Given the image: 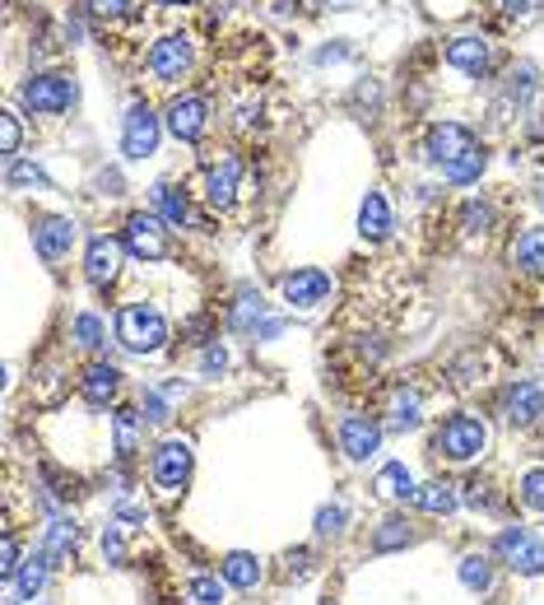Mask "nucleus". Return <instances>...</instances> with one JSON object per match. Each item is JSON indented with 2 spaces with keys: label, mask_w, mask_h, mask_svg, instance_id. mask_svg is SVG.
Instances as JSON below:
<instances>
[{
  "label": "nucleus",
  "mask_w": 544,
  "mask_h": 605,
  "mask_svg": "<svg viewBox=\"0 0 544 605\" xmlns=\"http://www.w3.org/2000/svg\"><path fill=\"white\" fill-rule=\"evenodd\" d=\"M75 238H80V228H75V219H66V215H38L33 219V252L47 261V266L66 261Z\"/></svg>",
  "instance_id": "nucleus-9"
},
{
  "label": "nucleus",
  "mask_w": 544,
  "mask_h": 605,
  "mask_svg": "<svg viewBox=\"0 0 544 605\" xmlns=\"http://www.w3.org/2000/svg\"><path fill=\"white\" fill-rule=\"evenodd\" d=\"M540 205H544V196H540Z\"/></svg>",
  "instance_id": "nucleus-47"
},
{
  "label": "nucleus",
  "mask_w": 544,
  "mask_h": 605,
  "mask_svg": "<svg viewBox=\"0 0 544 605\" xmlns=\"http://www.w3.org/2000/svg\"><path fill=\"white\" fill-rule=\"evenodd\" d=\"M471 149H475V136L461 121H437V126H428V136H424V154L437 168L456 164L461 154H471Z\"/></svg>",
  "instance_id": "nucleus-10"
},
{
  "label": "nucleus",
  "mask_w": 544,
  "mask_h": 605,
  "mask_svg": "<svg viewBox=\"0 0 544 605\" xmlns=\"http://www.w3.org/2000/svg\"><path fill=\"white\" fill-rule=\"evenodd\" d=\"M461 224L471 228V233L494 228V205H488V201H465V209H461Z\"/></svg>",
  "instance_id": "nucleus-38"
},
{
  "label": "nucleus",
  "mask_w": 544,
  "mask_h": 605,
  "mask_svg": "<svg viewBox=\"0 0 544 605\" xmlns=\"http://www.w3.org/2000/svg\"><path fill=\"white\" fill-rule=\"evenodd\" d=\"M386 429H396V433L419 429V391H409V387L392 391V419H386Z\"/></svg>",
  "instance_id": "nucleus-27"
},
{
  "label": "nucleus",
  "mask_w": 544,
  "mask_h": 605,
  "mask_svg": "<svg viewBox=\"0 0 544 605\" xmlns=\"http://www.w3.org/2000/svg\"><path fill=\"white\" fill-rule=\"evenodd\" d=\"M159 136H164V117L154 113L149 103H136L121 121V154L126 159H149V154L159 149Z\"/></svg>",
  "instance_id": "nucleus-6"
},
{
  "label": "nucleus",
  "mask_w": 544,
  "mask_h": 605,
  "mask_svg": "<svg viewBox=\"0 0 544 605\" xmlns=\"http://www.w3.org/2000/svg\"><path fill=\"white\" fill-rule=\"evenodd\" d=\"M75 540H80V526H75V517H51L47 536H42V555L51 559V568H61L70 559Z\"/></svg>",
  "instance_id": "nucleus-23"
},
{
  "label": "nucleus",
  "mask_w": 544,
  "mask_h": 605,
  "mask_svg": "<svg viewBox=\"0 0 544 605\" xmlns=\"http://www.w3.org/2000/svg\"><path fill=\"white\" fill-rule=\"evenodd\" d=\"M447 66L465 70V75H479L488 66V42L479 33H461L447 42Z\"/></svg>",
  "instance_id": "nucleus-22"
},
{
  "label": "nucleus",
  "mask_w": 544,
  "mask_h": 605,
  "mask_svg": "<svg viewBox=\"0 0 544 605\" xmlns=\"http://www.w3.org/2000/svg\"><path fill=\"white\" fill-rule=\"evenodd\" d=\"M29 605H33V601H29Z\"/></svg>",
  "instance_id": "nucleus-48"
},
{
  "label": "nucleus",
  "mask_w": 544,
  "mask_h": 605,
  "mask_svg": "<svg viewBox=\"0 0 544 605\" xmlns=\"http://www.w3.org/2000/svg\"><path fill=\"white\" fill-rule=\"evenodd\" d=\"M405 545H414V531L400 517H386L373 531V555H392V549H405Z\"/></svg>",
  "instance_id": "nucleus-30"
},
{
  "label": "nucleus",
  "mask_w": 544,
  "mask_h": 605,
  "mask_svg": "<svg viewBox=\"0 0 544 605\" xmlns=\"http://www.w3.org/2000/svg\"><path fill=\"white\" fill-rule=\"evenodd\" d=\"M102 555H108V564H126V540H121L117 526L102 531Z\"/></svg>",
  "instance_id": "nucleus-43"
},
{
  "label": "nucleus",
  "mask_w": 544,
  "mask_h": 605,
  "mask_svg": "<svg viewBox=\"0 0 544 605\" xmlns=\"http://www.w3.org/2000/svg\"><path fill=\"white\" fill-rule=\"evenodd\" d=\"M80 391H85V401H89L93 410H102V406H112V401L121 397V373H117L112 363H89Z\"/></svg>",
  "instance_id": "nucleus-17"
},
{
  "label": "nucleus",
  "mask_w": 544,
  "mask_h": 605,
  "mask_svg": "<svg viewBox=\"0 0 544 605\" xmlns=\"http://www.w3.org/2000/svg\"><path fill=\"white\" fill-rule=\"evenodd\" d=\"M507 10H512V14H531L535 0H507Z\"/></svg>",
  "instance_id": "nucleus-45"
},
{
  "label": "nucleus",
  "mask_w": 544,
  "mask_h": 605,
  "mask_svg": "<svg viewBox=\"0 0 544 605\" xmlns=\"http://www.w3.org/2000/svg\"><path fill=\"white\" fill-rule=\"evenodd\" d=\"M224 368H228V350L219 345V340H210V345H205V354H200V373H205V378H219Z\"/></svg>",
  "instance_id": "nucleus-40"
},
{
  "label": "nucleus",
  "mask_w": 544,
  "mask_h": 605,
  "mask_svg": "<svg viewBox=\"0 0 544 605\" xmlns=\"http://www.w3.org/2000/svg\"><path fill=\"white\" fill-rule=\"evenodd\" d=\"M512 261H516V266H522L526 275H544V224H540V228H526L522 238H516Z\"/></svg>",
  "instance_id": "nucleus-26"
},
{
  "label": "nucleus",
  "mask_w": 544,
  "mask_h": 605,
  "mask_svg": "<svg viewBox=\"0 0 544 605\" xmlns=\"http://www.w3.org/2000/svg\"><path fill=\"white\" fill-rule=\"evenodd\" d=\"M19 568H23V549L14 536H6V549H0V573H6V583H14Z\"/></svg>",
  "instance_id": "nucleus-41"
},
{
  "label": "nucleus",
  "mask_w": 544,
  "mask_h": 605,
  "mask_svg": "<svg viewBox=\"0 0 544 605\" xmlns=\"http://www.w3.org/2000/svg\"><path fill=\"white\" fill-rule=\"evenodd\" d=\"M279 294H284V303H289V308L313 312V308H322V303L335 294V280H330L322 266H303V271H289V275H284Z\"/></svg>",
  "instance_id": "nucleus-8"
},
{
  "label": "nucleus",
  "mask_w": 544,
  "mask_h": 605,
  "mask_svg": "<svg viewBox=\"0 0 544 605\" xmlns=\"http://www.w3.org/2000/svg\"><path fill=\"white\" fill-rule=\"evenodd\" d=\"M456 577H461V587L465 592H488V587H494V559H488V555H465L461 564H456Z\"/></svg>",
  "instance_id": "nucleus-28"
},
{
  "label": "nucleus",
  "mask_w": 544,
  "mask_h": 605,
  "mask_svg": "<svg viewBox=\"0 0 544 605\" xmlns=\"http://www.w3.org/2000/svg\"><path fill=\"white\" fill-rule=\"evenodd\" d=\"M70 340L80 350H102L108 345V326H102V318H93V312H80V318L70 322Z\"/></svg>",
  "instance_id": "nucleus-31"
},
{
  "label": "nucleus",
  "mask_w": 544,
  "mask_h": 605,
  "mask_svg": "<svg viewBox=\"0 0 544 605\" xmlns=\"http://www.w3.org/2000/svg\"><path fill=\"white\" fill-rule=\"evenodd\" d=\"M19 140H23V130H19L14 113H0V154H6V159H14V154H19Z\"/></svg>",
  "instance_id": "nucleus-39"
},
{
  "label": "nucleus",
  "mask_w": 544,
  "mask_h": 605,
  "mask_svg": "<svg viewBox=\"0 0 544 605\" xmlns=\"http://www.w3.org/2000/svg\"><path fill=\"white\" fill-rule=\"evenodd\" d=\"M187 596L196 601V605H224V596H228V583L219 573H196L191 583H187Z\"/></svg>",
  "instance_id": "nucleus-33"
},
{
  "label": "nucleus",
  "mask_w": 544,
  "mask_h": 605,
  "mask_svg": "<svg viewBox=\"0 0 544 605\" xmlns=\"http://www.w3.org/2000/svg\"><path fill=\"white\" fill-rule=\"evenodd\" d=\"M484 447H488V425H484V419H475V414H452L433 433V457L456 461V466L479 461Z\"/></svg>",
  "instance_id": "nucleus-1"
},
{
  "label": "nucleus",
  "mask_w": 544,
  "mask_h": 605,
  "mask_svg": "<svg viewBox=\"0 0 544 605\" xmlns=\"http://www.w3.org/2000/svg\"><path fill=\"white\" fill-rule=\"evenodd\" d=\"M219 577H224L228 587L251 592V587L266 577V568H261V559H256V555H247V549H233V555L219 559Z\"/></svg>",
  "instance_id": "nucleus-20"
},
{
  "label": "nucleus",
  "mask_w": 544,
  "mask_h": 605,
  "mask_svg": "<svg viewBox=\"0 0 544 605\" xmlns=\"http://www.w3.org/2000/svg\"><path fill=\"white\" fill-rule=\"evenodd\" d=\"M191 466H196V447L187 438H168L159 452H154L149 476H154V485H159L164 494H177V489H187Z\"/></svg>",
  "instance_id": "nucleus-5"
},
{
  "label": "nucleus",
  "mask_w": 544,
  "mask_h": 605,
  "mask_svg": "<svg viewBox=\"0 0 544 605\" xmlns=\"http://www.w3.org/2000/svg\"><path fill=\"white\" fill-rule=\"evenodd\" d=\"M414 508L428 513V517H452V513L461 508V494H456V485H447V480H433V485L414 489Z\"/></svg>",
  "instance_id": "nucleus-24"
},
{
  "label": "nucleus",
  "mask_w": 544,
  "mask_h": 605,
  "mask_svg": "<svg viewBox=\"0 0 544 605\" xmlns=\"http://www.w3.org/2000/svg\"><path fill=\"white\" fill-rule=\"evenodd\" d=\"M307 573V549H298V555H289V577H303Z\"/></svg>",
  "instance_id": "nucleus-44"
},
{
  "label": "nucleus",
  "mask_w": 544,
  "mask_h": 605,
  "mask_svg": "<svg viewBox=\"0 0 544 605\" xmlns=\"http://www.w3.org/2000/svg\"><path fill=\"white\" fill-rule=\"evenodd\" d=\"M261 312H266L261 294H243V299H238V308H233V326H238V331L261 326Z\"/></svg>",
  "instance_id": "nucleus-37"
},
{
  "label": "nucleus",
  "mask_w": 544,
  "mask_h": 605,
  "mask_svg": "<svg viewBox=\"0 0 544 605\" xmlns=\"http://www.w3.org/2000/svg\"><path fill=\"white\" fill-rule=\"evenodd\" d=\"M414 489H419V485H414L405 461H386L373 476V494L386 498V504H405V498H414Z\"/></svg>",
  "instance_id": "nucleus-19"
},
{
  "label": "nucleus",
  "mask_w": 544,
  "mask_h": 605,
  "mask_svg": "<svg viewBox=\"0 0 544 605\" xmlns=\"http://www.w3.org/2000/svg\"><path fill=\"white\" fill-rule=\"evenodd\" d=\"M540 414H544V391L535 382H512L503 391V419H507V425L526 429V425H535Z\"/></svg>",
  "instance_id": "nucleus-15"
},
{
  "label": "nucleus",
  "mask_w": 544,
  "mask_h": 605,
  "mask_svg": "<svg viewBox=\"0 0 544 605\" xmlns=\"http://www.w3.org/2000/svg\"><path fill=\"white\" fill-rule=\"evenodd\" d=\"M121 243L117 238H108V233H98V238H89V247H85V275H89V284L93 289H108L112 280H117V271H121Z\"/></svg>",
  "instance_id": "nucleus-14"
},
{
  "label": "nucleus",
  "mask_w": 544,
  "mask_h": 605,
  "mask_svg": "<svg viewBox=\"0 0 544 605\" xmlns=\"http://www.w3.org/2000/svg\"><path fill=\"white\" fill-rule=\"evenodd\" d=\"M382 447V425L368 414H345L340 419V452L349 461H373Z\"/></svg>",
  "instance_id": "nucleus-12"
},
{
  "label": "nucleus",
  "mask_w": 544,
  "mask_h": 605,
  "mask_svg": "<svg viewBox=\"0 0 544 605\" xmlns=\"http://www.w3.org/2000/svg\"><path fill=\"white\" fill-rule=\"evenodd\" d=\"M121 247L136 261H145V266L164 261L168 256V219L164 215H131L126 219V233H121Z\"/></svg>",
  "instance_id": "nucleus-4"
},
{
  "label": "nucleus",
  "mask_w": 544,
  "mask_h": 605,
  "mask_svg": "<svg viewBox=\"0 0 544 605\" xmlns=\"http://www.w3.org/2000/svg\"><path fill=\"white\" fill-rule=\"evenodd\" d=\"M177 391H181V387H149V391H145V419H149V425H168Z\"/></svg>",
  "instance_id": "nucleus-35"
},
{
  "label": "nucleus",
  "mask_w": 544,
  "mask_h": 605,
  "mask_svg": "<svg viewBox=\"0 0 544 605\" xmlns=\"http://www.w3.org/2000/svg\"><path fill=\"white\" fill-rule=\"evenodd\" d=\"M164 6H191V0H164Z\"/></svg>",
  "instance_id": "nucleus-46"
},
{
  "label": "nucleus",
  "mask_w": 544,
  "mask_h": 605,
  "mask_svg": "<svg viewBox=\"0 0 544 605\" xmlns=\"http://www.w3.org/2000/svg\"><path fill=\"white\" fill-rule=\"evenodd\" d=\"M358 233H363L368 243H382L386 233H392V205H386L382 192L363 196V205H358Z\"/></svg>",
  "instance_id": "nucleus-21"
},
{
  "label": "nucleus",
  "mask_w": 544,
  "mask_h": 605,
  "mask_svg": "<svg viewBox=\"0 0 544 605\" xmlns=\"http://www.w3.org/2000/svg\"><path fill=\"white\" fill-rule=\"evenodd\" d=\"M516 494H522V504H526L531 513H540V517H544V466L526 470L522 485H516Z\"/></svg>",
  "instance_id": "nucleus-36"
},
{
  "label": "nucleus",
  "mask_w": 544,
  "mask_h": 605,
  "mask_svg": "<svg viewBox=\"0 0 544 605\" xmlns=\"http://www.w3.org/2000/svg\"><path fill=\"white\" fill-rule=\"evenodd\" d=\"M117 340L131 354H159L168 340V318L154 303H126L117 312Z\"/></svg>",
  "instance_id": "nucleus-2"
},
{
  "label": "nucleus",
  "mask_w": 544,
  "mask_h": 605,
  "mask_svg": "<svg viewBox=\"0 0 544 605\" xmlns=\"http://www.w3.org/2000/svg\"><path fill=\"white\" fill-rule=\"evenodd\" d=\"M238 187H243V164L233 159H219L210 168V182H205V201H210L215 209H233V201H238Z\"/></svg>",
  "instance_id": "nucleus-16"
},
{
  "label": "nucleus",
  "mask_w": 544,
  "mask_h": 605,
  "mask_svg": "<svg viewBox=\"0 0 544 605\" xmlns=\"http://www.w3.org/2000/svg\"><path fill=\"white\" fill-rule=\"evenodd\" d=\"M345 526H349V508H345V504H326V508H317V517H313L317 540H340Z\"/></svg>",
  "instance_id": "nucleus-32"
},
{
  "label": "nucleus",
  "mask_w": 544,
  "mask_h": 605,
  "mask_svg": "<svg viewBox=\"0 0 544 605\" xmlns=\"http://www.w3.org/2000/svg\"><path fill=\"white\" fill-rule=\"evenodd\" d=\"M47 573H51V559L38 549L33 559H23V568L14 573V583H10V587H14L23 601H38V596H42V587H47Z\"/></svg>",
  "instance_id": "nucleus-25"
},
{
  "label": "nucleus",
  "mask_w": 544,
  "mask_h": 605,
  "mask_svg": "<svg viewBox=\"0 0 544 605\" xmlns=\"http://www.w3.org/2000/svg\"><path fill=\"white\" fill-rule=\"evenodd\" d=\"M187 70H191V42H187V38L168 33V38L154 42V51H149V75H154V80L172 85V80H181Z\"/></svg>",
  "instance_id": "nucleus-11"
},
{
  "label": "nucleus",
  "mask_w": 544,
  "mask_h": 605,
  "mask_svg": "<svg viewBox=\"0 0 544 605\" xmlns=\"http://www.w3.org/2000/svg\"><path fill=\"white\" fill-rule=\"evenodd\" d=\"M19 98H23V108H29V113L57 117V113H66L75 103V80H70V75H33V80L19 89Z\"/></svg>",
  "instance_id": "nucleus-7"
},
{
  "label": "nucleus",
  "mask_w": 544,
  "mask_h": 605,
  "mask_svg": "<svg viewBox=\"0 0 544 605\" xmlns=\"http://www.w3.org/2000/svg\"><path fill=\"white\" fill-rule=\"evenodd\" d=\"M205 121H210V108H205V98H196V94L172 98L168 113H164V126L172 130L177 140H187V145H196L205 136Z\"/></svg>",
  "instance_id": "nucleus-13"
},
{
  "label": "nucleus",
  "mask_w": 544,
  "mask_h": 605,
  "mask_svg": "<svg viewBox=\"0 0 544 605\" xmlns=\"http://www.w3.org/2000/svg\"><path fill=\"white\" fill-rule=\"evenodd\" d=\"M154 205H159V215H164L172 228L191 224V201H187V192L168 187V182H159V187H154Z\"/></svg>",
  "instance_id": "nucleus-29"
},
{
  "label": "nucleus",
  "mask_w": 544,
  "mask_h": 605,
  "mask_svg": "<svg viewBox=\"0 0 544 605\" xmlns=\"http://www.w3.org/2000/svg\"><path fill=\"white\" fill-rule=\"evenodd\" d=\"M484 164H488V154L475 145L471 154H461L456 164H447V168H443V177H447V182H456V187H465V182H475V177L484 173Z\"/></svg>",
  "instance_id": "nucleus-34"
},
{
  "label": "nucleus",
  "mask_w": 544,
  "mask_h": 605,
  "mask_svg": "<svg viewBox=\"0 0 544 605\" xmlns=\"http://www.w3.org/2000/svg\"><path fill=\"white\" fill-rule=\"evenodd\" d=\"M131 6L136 0H89V10L98 19H121V14H131Z\"/></svg>",
  "instance_id": "nucleus-42"
},
{
  "label": "nucleus",
  "mask_w": 544,
  "mask_h": 605,
  "mask_svg": "<svg viewBox=\"0 0 544 605\" xmlns=\"http://www.w3.org/2000/svg\"><path fill=\"white\" fill-rule=\"evenodd\" d=\"M494 555L522 577H540L544 573V536H535L531 526H507L494 540Z\"/></svg>",
  "instance_id": "nucleus-3"
},
{
  "label": "nucleus",
  "mask_w": 544,
  "mask_h": 605,
  "mask_svg": "<svg viewBox=\"0 0 544 605\" xmlns=\"http://www.w3.org/2000/svg\"><path fill=\"white\" fill-rule=\"evenodd\" d=\"M140 438H145V414L131 410V406H121V410L112 414V452H117L121 461H131V457L140 452Z\"/></svg>",
  "instance_id": "nucleus-18"
}]
</instances>
